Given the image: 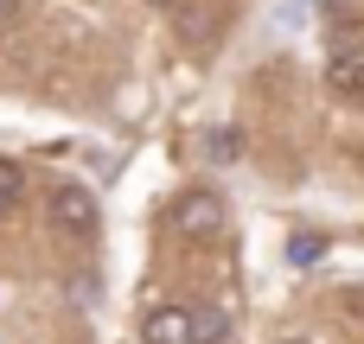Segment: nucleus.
I'll return each instance as SVG.
<instances>
[{"mask_svg": "<svg viewBox=\"0 0 364 344\" xmlns=\"http://www.w3.org/2000/svg\"><path fill=\"white\" fill-rule=\"evenodd\" d=\"M282 344H307V338H282Z\"/></svg>", "mask_w": 364, "mask_h": 344, "instance_id": "9b49d317", "label": "nucleus"}, {"mask_svg": "<svg viewBox=\"0 0 364 344\" xmlns=\"http://www.w3.org/2000/svg\"><path fill=\"white\" fill-rule=\"evenodd\" d=\"M154 6H173V0H154Z\"/></svg>", "mask_w": 364, "mask_h": 344, "instance_id": "f8f14e48", "label": "nucleus"}, {"mask_svg": "<svg viewBox=\"0 0 364 344\" xmlns=\"http://www.w3.org/2000/svg\"><path fill=\"white\" fill-rule=\"evenodd\" d=\"M179 38L186 45H211L218 38V13L211 6H179Z\"/></svg>", "mask_w": 364, "mask_h": 344, "instance_id": "39448f33", "label": "nucleus"}, {"mask_svg": "<svg viewBox=\"0 0 364 344\" xmlns=\"http://www.w3.org/2000/svg\"><path fill=\"white\" fill-rule=\"evenodd\" d=\"M192 332H198V344H224L230 338V313L224 306H192Z\"/></svg>", "mask_w": 364, "mask_h": 344, "instance_id": "423d86ee", "label": "nucleus"}, {"mask_svg": "<svg viewBox=\"0 0 364 344\" xmlns=\"http://www.w3.org/2000/svg\"><path fill=\"white\" fill-rule=\"evenodd\" d=\"M141 344H198L192 306H154V313L141 319Z\"/></svg>", "mask_w": 364, "mask_h": 344, "instance_id": "20e7f679", "label": "nucleus"}, {"mask_svg": "<svg viewBox=\"0 0 364 344\" xmlns=\"http://www.w3.org/2000/svg\"><path fill=\"white\" fill-rule=\"evenodd\" d=\"M288 255H294V262H314V255H320V236H294V249H288Z\"/></svg>", "mask_w": 364, "mask_h": 344, "instance_id": "1a4fd4ad", "label": "nucleus"}, {"mask_svg": "<svg viewBox=\"0 0 364 344\" xmlns=\"http://www.w3.org/2000/svg\"><path fill=\"white\" fill-rule=\"evenodd\" d=\"M19 19V0H0V26H13Z\"/></svg>", "mask_w": 364, "mask_h": 344, "instance_id": "9d476101", "label": "nucleus"}, {"mask_svg": "<svg viewBox=\"0 0 364 344\" xmlns=\"http://www.w3.org/2000/svg\"><path fill=\"white\" fill-rule=\"evenodd\" d=\"M166 223H173V236L179 243H218L224 236V223H230V211H224V198L218 192H179L173 198V211H166Z\"/></svg>", "mask_w": 364, "mask_h": 344, "instance_id": "f257e3e1", "label": "nucleus"}, {"mask_svg": "<svg viewBox=\"0 0 364 344\" xmlns=\"http://www.w3.org/2000/svg\"><path fill=\"white\" fill-rule=\"evenodd\" d=\"M237 153H243V134L237 128H218L211 134V160H237Z\"/></svg>", "mask_w": 364, "mask_h": 344, "instance_id": "0eeeda50", "label": "nucleus"}, {"mask_svg": "<svg viewBox=\"0 0 364 344\" xmlns=\"http://www.w3.org/2000/svg\"><path fill=\"white\" fill-rule=\"evenodd\" d=\"M45 217L64 230V236H96V223H102V211H96V198L83 192V185H51V198H45Z\"/></svg>", "mask_w": 364, "mask_h": 344, "instance_id": "7ed1b4c3", "label": "nucleus"}, {"mask_svg": "<svg viewBox=\"0 0 364 344\" xmlns=\"http://www.w3.org/2000/svg\"><path fill=\"white\" fill-rule=\"evenodd\" d=\"M326 83L339 96H364V19H339L326 32Z\"/></svg>", "mask_w": 364, "mask_h": 344, "instance_id": "f03ea898", "label": "nucleus"}, {"mask_svg": "<svg viewBox=\"0 0 364 344\" xmlns=\"http://www.w3.org/2000/svg\"><path fill=\"white\" fill-rule=\"evenodd\" d=\"M13 204H19V166L0 160V211H13Z\"/></svg>", "mask_w": 364, "mask_h": 344, "instance_id": "6e6552de", "label": "nucleus"}]
</instances>
